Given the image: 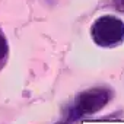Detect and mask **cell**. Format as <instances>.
I'll return each instance as SVG.
<instances>
[{"label":"cell","mask_w":124,"mask_h":124,"mask_svg":"<svg viewBox=\"0 0 124 124\" xmlns=\"http://www.w3.org/2000/svg\"><path fill=\"white\" fill-rule=\"evenodd\" d=\"M91 37L99 47H117L124 41V22L112 15L99 16L91 26Z\"/></svg>","instance_id":"6da1fadb"},{"label":"cell","mask_w":124,"mask_h":124,"mask_svg":"<svg viewBox=\"0 0 124 124\" xmlns=\"http://www.w3.org/2000/svg\"><path fill=\"white\" fill-rule=\"evenodd\" d=\"M112 92L108 88H92L79 93L69 108L67 114L70 118H80L89 114H95L102 109L111 99Z\"/></svg>","instance_id":"7a4b0ae2"},{"label":"cell","mask_w":124,"mask_h":124,"mask_svg":"<svg viewBox=\"0 0 124 124\" xmlns=\"http://www.w3.org/2000/svg\"><path fill=\"white\" fill-rule=\"evenodd\" d=\"M57 124H67V123H57Z\"/></svg>","instance_id":"5b68a950"},{"label":"cell","mask_w":124,"mask_h":124,"mask_svg":"<svg viewBox=\"0 0 124 124\" xmlns=\"http://www.w3.org/2000/svg\"><path fill=\"white\" fill-rule=\"evenodd\" d=\"M8 60H9V44H8L5 32L0 28V72L6 66Z\"/></svg>","instance_id":"3957f363"},{"label":"cell","mask_w":124,"mask_h":124,"mask_svg":"<svg viewBox=\"0 0 124 124\" xmlns=\"http://www.w3.org/2000/svg\"><path fill=\"white\" fill-rule=\"evenodd\" d=\"M111 6L117 10L124 13V0H111Z\"/></svg>","instance_id":"277c9868"}]
</instances>
